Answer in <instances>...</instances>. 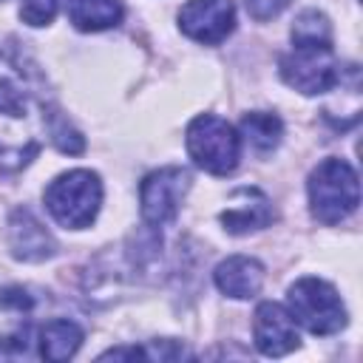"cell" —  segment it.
<instances>
[{
	"instance_id": "1",
	"label": "cell",
	"mask_w": 363,
	"mask_h": 363,
	"mask_svg": "<svg viewBox=\"0 0 363 363\" xmlns=\"http://www.w3.org/2000/svg\"><path fill=\"white\" fill-rule=\"evenodd\" d=\"M45 130V111L26 85L23 71L0 51V164L9 170L28 164Z\"/></svg>"
},
{
	"instance_id": "10",
	"label": "cell",
	"mask_w": 363,
	"mask_h": 363,
	"mask_svg": "<svg viewBox=\"0 0 363 363\" xmlns=\"http://www.w3.org/2000/svg\"><path fill=\"white\" fill-rule=\"evenodd\" d=\"M218 218L227 233L247 235V233H255V230H264L267 224H272L275 210H272V201L258 187H238L230 196V201Z\"/></svg>"
},
{
	"instance_id": "9",
	"label": "cell",
	"mask_w": 363,
	"mask_h": 363,
	"mask_svg": "<svg viewBox=\"0 0 363 363\" xmlns=\"http://www.w3.org/2000/svg\"><path fill=\"white\" fill-rule=\"evenodd\" d=\"M252 337H255L258 352L267 354V357H284V354H289L301 346L298 323L292 320L289 309L275 303V301H264V303L255 306Z\"/></svg>"
},
{
	"instance_id": "18",
	"label": "cell",
	"mask_w": 363,
	"mask_h": 363,
	"mask_svg": "<svg viewBox=\"0 0 363 363\" xmlns=\"http://www.w3.org/2000/svg\"><path fill=\"white\" fill-rule=\"evenodd\" d=\"M244 6H247V14H250L252 20L267 23V20L278 17V14L289 6V0H244Z\"/></svg>"
},
{
	"instance_id": "3",
	"label": "cell",
	"mask_w": 363,
	"mask_h": 363,
	"mask_svg": "<svg viewBox=\"0 0 363 363\" xmlns=\"http://www.w3.org/2000/svg\"><path fill=\"white\" fill-rule=\"evenodd\" d=\"M43 201L51 213V218L68 230L91 227L99 204H102V182L94 170L77 167L68 173H60L43 193Z\"/></svg>"
},
{
	"instance_id": "7",
	"label": "cell",
	"mask_w": 363,
	"mask_h": 363,
	"mask_svg": "<svg viewBox=\"0 0 363 363\" xmlns=\"http://www.w3.org/2000/svg\"><path fill=\"white\" fill-rule=\"evenodd\" d=\"M190 190V173L184 167H159L147 173L139 184L142 218L150 227H164L176 218L184 196Z\"/></svg>"
},
{
	"instance_id": "17",
	"label": "cell",
	"mask_w": 363,
	"mask_h": 363,
	"mask_svg": "<svg viewBox=\"0 0 363 363\" xmlns=\"http://www.w3.org/2000/svg\"><path fill=\"white\" fill-rule=\"evenodd\" d=\"M60 6H62V0H20V17H23V23L40 28L57 17Z\"/></svg>"
},
{
	"instance_id": "4",
	"label": "cell",
	"mask_w": 363,
	"mask_h": 363,
	"mask_svg": "<svg viewBox=\"0 0 363 363\" xmlns=\"http://www.w3.org/2000/svg\"><path fill=\"white\" fill-rule=\"evenodd\" d=\"M184 145H187L190 159L213 176H227L238 167L241 136L227 119H221L216 113H199L187 125Z\"/></svg>"
},
{
	"instance_id": "5",
	"label": "cell",
	"mask_w": 363,
	"mask_h": 363,
	"mask_svg": "<svg viewBox=\"0 0 363 363\" xmlns=\"http://www.w3.org/2000/svg\"><path fill=\"white\" fill-rule=\"evenodd\" d=\"M286 309L292 320L312 335H335L346 326V306L337 289L323 278H298L286 292Z\"/></svg>"
},
{
	"instance_id": "11",
	"label": "cell",
	"mask_w": 363,
	"mask_h": 363,
	"mask_svg": "<svg viewBox=\"0 0 363 363\" xmlns=\"http://www.w3.org/2000/svg\"><path fill=\"white\" fill-rule=\"evenodd\" d=\"M9 247L11 255L20 261H45L57 252V244L51 233L28 213V210H14L9 218Z\"/></svg>"
},
{
	"instance_id": "12",
	"label": "cell",
	"mask_w": 363,
	"mask_h": 363,
	"mask_svg": "<svg viewBox=\"0 0 363 363\" xmlns=\"http://www.w3.org/2000/svg\"><path fill=\"white\" fill-rule=\"evenodd\" d=\"M213 281L218 292H224L227 298L247 301L255 298L264 286V264L250 255H230L216 267Z\"/></svg>"
},
{
	"instance_id": "15",
	"label": "cell",
	"mask_w": 363,
	"mask_h": 363,
	"mask_svg": "<svg viewBox=\"0 0 363 363\" xmlns=\"http://www.w3.org/2000/svg\"><path fill=\"white\" fill-rule=\"evenodd\" d=\"M241 136L258 150V153H269L281 145V136H284V122L275 116V113H267V111H252V113H244L241 119Z\"/></svg>"
},
{
	"instance_id": "16",
	"label": "cell",
	"mask_w": 363,
	"mask_h": 363,
	"mask_svg": "<svg viewBox=\"0 0 363 363\" xmlns=\"http://www.w3.org/2000/svg\"><path fill=\"white\" fill-rule=\"evenodd\" d=\"M292 43H315V45H332V26L329 17L318 9H306L292 23Z\"/></svg>"
},
{
	"instance_id": "8",
	"label": "cell",
	"mask_w": 363,
	"mask_h": 363,
	"mask_svg": "<svg viewBox=\"0 0 363 363\" xmlns=\"http://www.w3.org/2000/svg\"><path fill=\"white\" fill-rule=\"evenodd\" d=\"M179 28L204 45H218L235 28L233 0H187L179 11Z\"/></svg>"
},
{
	"instance_id": "13",
	"label": "cell",
	"mask_w": 363,
	"mask_h": 363,
	"mask_svg": "<svg viewBox=\"0 0 363 363\" xmlns=\"http://www.w3.org/2000/svg\"><path fill=\"white\" fill-rule=\"evenodd\" d=\"M125 9L119 0H68V20L79 31H105L119 26Z\"/></svg>"
},
{
	"instance_id": "2",
	"label": "cell",
	"mask_w": 363,
	"mask_h": 363,
	"mask_svg": "<svg viewBox=\"0 0 363 363\" xmlns=\"http://www.w3.org/2000/svg\"><path fill=\"white\" fill-rule=\"evenodd\" d=\"M309 210L320 224H337L349 218L360 204L357 170L343 159H323L306 182Z\"/></svg>"
},
{
	"instance_id": "6",
	"label": "cell",
	"mask_w": 363,
	"mask_h": 363,
	"mask_svg": "<svg viewBox=\"0 0 363 363\" xmlns=\"http://www.w3.org/2000/svg\"><path fill=\"white\" fill-rule=\"evenodd\" d=\"M281 79L306 94H326L340 82V65L335 60L332 45H315V43H292V48L281 57Z\"/></svg>"
},
{
	"instance_id": "14",
	"label": "cell",
	"mask_w": 363,
	"mask_h": 363,
	"mask_svg": "<svg viewBox=\"0 0 363 363\" xmlns=\"http://www.w3.org/2000/svg\"><path fill=\"white\" fill-rule=\"evenodd\" d=\"M82 329L74 323V320H65V318H57V320H48L43 329H40V357L45 360H68L77 354L79 343H82Z\"/></svg>"
}]
</instances>
